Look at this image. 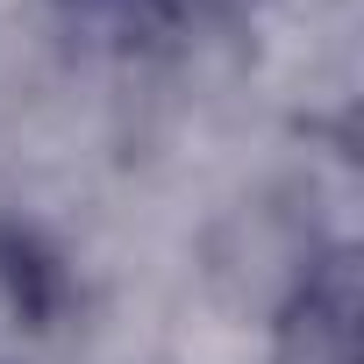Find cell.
Returning a JSON list of instances; mask_svg holds the SVG:
<instances>
[{
  "mask_svg": "<svg viewBox=\"0 0 364 364\" xmlns=\"http://www.w3.org/2000/svg\"><path fill=\"white\" fill-rule=\"evenodd\" d=\"M279 364H357V257L321 250L279 300Z\"/></svg>",
  "mask_w": 364,
  "mask_h": 364,
  "instance_id": "obj_1",
  "label": "cell"
}]
</instances>
